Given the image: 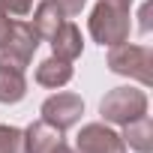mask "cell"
<instances>
[{
	"instance_id": "obj_8",
	"label": "cell",
	"mask_w": 153,
	"mask_h": 153,
	"mask_svg": "<svg viewBox=\"0 0 153 153\" xmlns=\"http://www.w3.org/2000/svg\"><path fill=\"white\" fill-rule=\"evenodd\" d=\"M51 42V51H54V57H60V60H78L81 57V51H84V36H81V30H78V24L75 21H63L60 27H57V33L48 39Z\"/></svg>"
},
{
	"instance_id": "obj_2",
	"label": "cell",
	"mask_w": 153,
	"mask_h": 153,
	"mask_svg": "<svg viewBox=\"0 0 153 153\" xmlns=\"http://www.w3.org/2000/svg\"><path fill=\"white\" fill-rule=\"evenodd\" d=\"M108 69L114 75L138 81L141 87L153 84V51L147 45H132L129 39L108 48Z\"/></svg>"
},
{
	"instance_id": "obj_5",
	"label": "cell",
	"mask_w": 153,
	"mask_h": 153,
	"mask_svg": "<svg viewBox=\"0 0 153 153\" xmlns=\"http://www.w3.org/2000/svg\"><path fill=\"white\" fill-rule=\"evenodd\" d=\"M39 114H42L45 123H51V126H57L60 132H66V129H72V126H78V120H81V114H84V99H81L78 93H72V90H63V93L48 96V99L42 102Z\"/></svg>"
},
{
	"instance_id": "obj_6",
	"label": "cell",
	"mask_w": 153,
	"mask_h": 153,
	"mask_svg": "<svg viewBox=\"0 0 153 153\" xmlns=\"http://www.w3.org/2000/svg\"><path fill=\"white\" fill-rule=\"evenodd\" d=\"M75 153H126V144L111 123H84L75 138Z\"/></svg>"
},
{
	"instance_id": "obj_4",
	"label": "cell",
	"mask_w": 153,
	"mask_h": 153,
	"mask_svg": "<svg viewBox=\"0 0 153 153\" xmlns=\"http://www.w3.org/2000/svg\"><path fill=\"white\" fill-rule=\"evenodd\" d=\"M147 105H150V102H147V93H144L141 87L123 84V87H114V90H108V93L102 96L99 114H102V123L126 126V123L144 117V114H147Z\"/></svg>"
},
{
	"instance_id": "obj_10",
	"label": "cell",
	"mask_w": 153,
	"mask_h": 153,
	"mask_svg": "<svg viewBox=\"0 0 153 153\" xmlns=\"http://www.w3.org/2000/svg\"><path fill=\"white\" fill-rule=\"evenodd\" d=\"M120 138H123L126 150L150 153V150H153V120H150V114H144V117H138V120L126 123V126H123V132H120Z\"/></svg>"
},
{
	"instance_id": "obj_15",
	"label": "cell",
	"mask_w": 153,
	"mask_h": 153,
	"mask_svg": "<svg viewBox=\"0 0 153 153\" xmlns=\"http://www.w3.org/2000/svg\"><path fill=\"white\" fill-rule=\"evenodd\" d=\"M51 3H54L66 18H75V15H81V9L87 6V0H51Z\"/></svg>"
},
{
	"instance_id": "obj_17",
	"label": "cell",
	"mask_w": 153,
	"mask_h": 153,
	"mask_svg": "<svg viewBox=\"0 0 153 153\" xmlns=\"http://www.w3.org/2000/svg\"><path fill=\"white\" fill-rule=\"evenodd\" d=\"M51 153H75V147H69L66 141H60V144H57V147H54Z\"/></svg>"
},
{
	"instance_id": "obj_11",
	"label": "cell",
	"mask_w": 153,
	"mask_h": 153,
	"mask_svg": "<svg viewBox=\"0 0 153 153\" xmlns=\"http://www.w3.org/2000/svg\"><path fill=\"white\" fill-rule=\"evenodd\" d=\"M30 15H33V21H30V24H33V30H36V33H39V39H45V42H48V39L57 33V27L66 21V15L51 3V0H42V3H36Z\"/></svg>"
},
{
	"instance_id": "obj_14",
	"label": "cell",
	"mask_w": 153,
	"mask_h": 153,
	"mask_svg": "<svg viewBox=\"0 0 153 153\" xmlns=\"http://www.w3.org/2000/svg\"><path fill=\"white\" fill-rule=\"evenodd\" d=\"M0 9L12 18H30L33 12V0H0Z\"/></svg>"
},
{
	"instance_id": "obj_13",
	"label": "cell",
	"mask_w": 153,
	"mask_h": 153,
	"mask_svg": "<svg viewBox=\"0 0 153 153\" xmlns=\"http://www.w3.org/2000/svg\"><path fill=\"white\" fill-rule=\"evenodd\" d=\"M0 153H21V129L0 123Z\"/></svg>"
},
{
	"instance_id": "obj_16",
	"label": "cell",
	"mask_w": 153,
	"mask_h": 153,
	"mask_svg": "<svg viewBox=\"0 0 153 153\" xmlns=\"http://www.w3.org/2000/svg\"><path fill=\"white\" fill-rule=\"evenodd\" d=\"M105 3H111V6H120V9H132V3H135V0H105Z\"/></svg>"
},
{
	"instance_id": "obj_7",
	"label": "cell",
	"mask_w": 153,
	"mask_h": 153,
	"mask_svg": "<svg viewBox=\"0 0 153 153\" xmlns=\"http://www.w3.org/2000/svg\"><path fill=\"white\" fill-rule=\"evenodd\" d=\"M60 141H63V132L45 123L42 117L33 120L27 129H21V153H51Z\"/></svg>"
},
{
	"instance_id": "obj_9",
	"label": "cell",
	"mask_w": 153,
	"mask_h": 153,
	"mask_svg": "<svg viewBox=\"0 0 153 153\" xmlns=\"http://www.w3.org/2000/svg\"><path fill=\"white\" fill-rule=\"evenodd\" d=\"M72 75H75V69H72V63L69 60H60V57H45L39 66H36V84L39 87H51V90H60L63 84H69L72 81Z\"/></svg>"
},
{
	"instance_id": "obj_3",
	"label": "cell",
	"mask_w": 153,
	"mask_h": 153,
	"mask_svg": "<svg viewBox=\"0 0 153 153\" xmlns=\"http://www.w3.org/2000/svg\"><path fill=\"white\" fill-rule=\"evenodd\" d=\"M87 30H90V39L99 42L102 48L120 45L129 39V30H132L129 9H120V6H111L105 0H99L87 18Z\"/></svg>"
},
{
	"instance_id": "obj_12",
	"label": "cell",
	"mask_w": 153,
	"mask_h": 153,
	"mask_svg": "<svg viewBox=\"0 0 153 153\" xmlns=\"http://www.w3.org/2000/svg\"><path fill=\"white\" fill-rule=\"evenodd\" d=\"M27 96V78L21 69L0 66V105H18Z\"/></svg>"
},
{
	"instance_id": "obj_1",
	"label": "cell",
	"mask_w": 153,
	"mask_h": 153,
	"mask_svg": "<svg viewBox=\"0 0 153 153\" xmlns=\"http://www.w3.org/2000/svg\"><path fill=\"white\" fill-rule=\"evenodd\" d=\"M39 42L42 39L27 18H12L0 9V66L24 72L33 63Z\"/></svg>"
}]
</instances>
